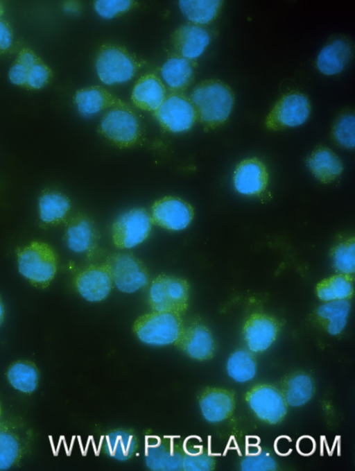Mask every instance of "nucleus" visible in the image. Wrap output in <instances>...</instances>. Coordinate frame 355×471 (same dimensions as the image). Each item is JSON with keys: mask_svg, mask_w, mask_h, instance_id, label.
<instances>
[{"mask_svg": "<svg viewBox=\"0 0 355 471\" xmlns=\"http://www.w3.org/2000/svg\"><path fill=\"white\" fill-rule=\"evenodd\" d=\"M175 345L190 358L206 361L214 354L216 344L210 329L200 320L193 319L184 323Z\"/></svg>", "mask_w": 355, "mask_h": 471, "instance_id": "nucleus-14", "label": "nucleus"}, {"mask_svg": "<svg viewBox=\"0 0 355 471\" xmlns=\"http://www.w3.org/2000/svg\"><path fill=\"white\" fill-rule=\"evenodd\" d=\"M279 329L280 325L275 317L254 313L245 320L243 335L249 350L259 353L268 350L275 342Z\"/></svg>", "mask_w": 355, "mask_h": 471, "instance_id": "nucleus-16", "label": "nucleus"}, {"mask_svg": "<svg viewBox=\"0 0 355 471\" xmlns=\"http://www.w3.org/2000/svg\"><path fill=\"white\" fill-rule=\"evenodd\" d=\"M137 4L130 0H98L94 1V7L101 17L112 19L126 13Z\"/></svg>", "mask_w": 355, "mask_h": 471, "instance_id": "nucleus-38", "label": "nucleus"}, {"mask_svg": "<svg viewBox=\"0 0 355 471\" xmlns=\"http://www.w3.org/2000/svg\"><path fill=\"white\" fill-rule=\"evenodd\" d=\"M153 224L150 213L144 208L135 207L124 212L112 225V242L120 249L135 247L149 237Z\"/></svg>", "mask_w": 355, "mask_h": 471, "instance_id": "nucleus-9", "label": "nucleus"}, {"mask_svg": "<svg viewBox=\"0 0 355 471\" xmlns=\"http://www.w3.org/2000/svg\"><path fill=\"white\" fill-rule=\"evenodd\" d=\"M49 76V72L45 66L35 64L28 69L27 83L31 87L38 89L45 85Z\"/></svg>", "mask_w": 355, "mask_h": 471, "instance_id": "nucleus-40", "label": "nucleus"}, {"mask_svg": "<svg viewBox=\"0 0 355 471\" xmlns=\"http://www.w3.org/2000/svg\"><path fill=\"white\" fill-rule=\"evenodd\" d=\"M65 9L69 12H76L78 10V6L75 3H68L66 4Z\"/></svg>", "mask_w": 355, "mask_h": 471, "instance_id": "nucleus-46", "label": "nucleus"}, {"mask_svg": "<svg viewBox=\"0 0 355 471\" xmlns=\"http://www.w3.org/2000/svg\"><path fill=\"white\" fill-rule=\"evenodd\" d=\"M35 433L21 417L11 416L0 420V470L21 464L32 452Z\"/></svg>", "mask_w": 355, "mask_h": 471, "instance_id": "nucleus-3", "label": "nucleus"}, {"mask_svg": "<svg viewBox=\"0 0 355 471\" xmlns=\"http://www.w3.org/2000/svg\"><path fill=\"white\" fill-rule=\"evenodd\" d=\"M297 449L301 454L309 455L315 449L314 440L309 436H303L297 442Z\"/></svg>", "mask_w": 355, "mask_h": 471, "instance_id": "nucleus-43", "label": "nucleus"}, {"mask_svg": "<svg viewBox=\"0 0 355 471\" xmlns=\"http://www.w3.org/2000/svg\"><path fill=\"white\" fill-rule=\"evenodd\" d=\"M6 376L13 388L25 393H31L37 388L40 373L33 361L19 359L9 366Z\"/></svg>", "mask_w": 355, "mask_h": 471, "instance_id": "nucleus-31", "label": "nucleus"}, {"mask_svg": "<svg viewBox=\"0 0 355 471\" xmlns=\"http://www.w3.org/2000/svg\"><path fill=\"white\" fill-rule=\"evenodd\" d=\"M64 240L67 247L76 253H92L96 249L99 234L91 217L77 213L65 221Z\"/></svg>", "mask_w": 355, "mask_h": 471, "instance_id": "nucleus-18", "label": "nucleus"}, {"mask_svg": "<svg viewBox=\"0 0 355 471\" xmlns=\"http://www.w3.org/2000/svg\"><path fill=\"white\" fill-rule=\"evenodd\" d=\"M279 390L288 406L300 407L313 398L315 384L309 373L297 370L288 374L281 380Z\"/></svg>", "mask_w": 355, "mask_h": 471, "instance_id": "nucleus-24", "label": "nucleus"}, {"mask_svg": "<svg viewBox=\"0 0 355 471\" xmlns=\"http://www.w3.org/2000/svg\"><path fill=\"white\" fill-rule=\"evenodd\" d=\"M193 63L175 53L163 64L160 74L172 93L181 94L193 83L195 76Z\"/></svg>", "mask_w": 355, "mask_h": 471, "instance_id": "nucleus-27", "label": "nucleus"}, {"mask_svg": "<svg viewBox=\"0 0 355 471\" xmlns=\"http://www.w3.org/2000/svg\"><path fill=\"white\" fill-rule=\"evenodd\" d=\"M306 164L313 175L324 184L334 182L343 170L338 156L324 146H318L311 152L306 158Z\"/></svg>", "mask_w": 355, "mask_h": 471, "instance_id": "nucleus-28", "label": "nucleus"}, {"mask_svg": "<svg viewBox=\"0 0 355 471\" xmlns=\"http://www.w3.org/2000/svg\"><path fill=\"white\" fill-rule=\"evenodd\" d=\"M349 310V300H332L320 305L315 316L318 323L327 333L337 336L347 325Z\"/></svg>", "mask_w": 355, "mask_h": 471, "instance_id": "nucleus-30", "label": "nucleus"}, {"mask_svg": "<svg viewBox=\"0 0 355 471\" xmlns=\"http://www.w3.org/2000/svg\"><path fill=\"white\" fill-rule=\"evenodd\" d=\"M0 13H1V8H0Z\"/></svg>", "mask_w": 355, "mask_h": 471, "instance_id": "nucleus-48", "label": "nucleus"}, {"mask_svg": "<svg viewBox=\"0 0 355 471\" xmlns=\"http://www.w3.org/2000/svg\"><path fill=\"white\" fill-rule=\"evenodd\" d=\"M12 44V34L8 26L0 21V50H6Z\"/></svg>", "mask_w": 355, "mask_h": 471, "instance_id": "nucleus-42", "label": "nucleus"}, {"mask_svg": "<svg viewBox=\"0 0 355 471\" xmlns=\"http://www.w3.org/2000/svg\"><path fill=\"white\" fill-rule=\"evenodd\" d=\"M95 67L101 82L113 85L130 80L141 67V62L125 48L105 44L97 51Z\"/></svg>", "mask_w": 355, "mask_h": 471, "instance_id": "nucleus-6", "label": "nucleus"}, {"mask_svg": "<svg viewBox=\"0 0 355 471\" xmlns=\"http://www.w3.org/2000/svg\"><path fill=\"white\" fill-rule=\"evenodd\" d=\"M190 285L181 277L161 273L150 282L148 302L153 311L182 316L189 307Z\"/></svg>", "mask_w": 355, "mask_h": 471, "instance_id": "nucleus-5", "label": "nucleus"}, {"mask_svg": "<svg viewBox=\"0 0 355 471\" xmlns=\"http://www.w3.org/2000/svg\"><path fill=\"white\" fill-rule=\"evenodd\" d=\"M215 466L216 459L209 453L200 449L191 452L184 451L182 470L187 471H210L213 470Z\"/></svg>", "mask_w": 355, "mask_h": 471, "instance_id": "nucleus-39", "label": "nucleus"}, {"mask_svg": "<svg viewBox=\"0 0 355 471\" xmlns=\"http://www.w3.org/2000/svg\"><path fill=\"white\" fill-rule=\"evenodd\" d=\"M269 175L265 164L257 157L241 160L236 166L233 182L240 194L259 196L267 189Z\"/></svg>", "mask_w": 355, "mask_h": 471, "instance_id": "nucleus-17", "label": "nucleus"}, {"mask_svg": "<svg viewBox=\"0 0 355 471\" xmlns=\"http://www.w3.org/2000/svg\"><path fill=\"white\" fill-rule=\"evenodd\" d=\"M5 317V307L1 296H0V325L3 323Z\"/></svg>", "mask_w": 355, "mask_h": 471, "instance_id": "nucleus-45", "label": "nucleus"}, {"mask_svg": "<svg viewBox=\"0 0 355 471\" xmlns=\"http://www.w3.org/2000/svg\"><path fill=\"white\" fill-rule=\"evenodd\" d=\"M1 403H0V418H1Z\"/></svg>", "mask_w": 355, "mask_h": 471, "instance_id": "nucleus-47", "label": "nucleus"}, {"mask_svg": "<svg viewBox=\"0 0 355 471\" xmlns=\"http://www.w3.org/2000/svg\"><path fill=\"white\" fill-rule=\"evenodd\" d=\"M184 454L180 443L164 439L148 447L145 456L146 465L152 470H180Z\"/></svg>", "mask_w": 355, "mask_h": 471, "instance_id": "nucleus-25", "label": "nucleus"}, {"mask_svg": "<svg viewBox=\"0 0 355 471\" xmlns=\"http://www.w3.org/2000/svg\"><path fill=\"white\" fill-rule=\"evenodd\" d=\"M153 114L164 130L173 133L190 130L197 120L189 98L180 93L166 95Z\"/></svg>", "mask_w": 355, "mask_h": 471, "instance_id": "nucleus-12", "label": "nucleus"}, {"mask_svg": "<svg viewBox=\"0 0 355 471\" xmlns=\"http://www.w3.org/2000/svg\"><path fill=\"white\" fill-rule=\"evenodd\" d=\"M19 63L28 69L36 64V59L34 55L27 51H22L19 55Z\"/></svg>", "mask_w": 355, "mask_h": 471, "instance_id": "nucleus-44", "label": "nucleus"}, {"mask_svg": "<svg viewBox=\"0 0 355 471\" xmlns=\"http://www.w3.org/2000/svg\"><path fill=\"white\" fill-rule=\"evenodd\" d=\"M71 207L69 197L58 189L45 187L39 194V218L45 226H55L65 222Z\"/></svg>", "mask_w": 355, "mask_h": 471, "instance_id": "nucleus-22", "label": "nucleus"}, {"mask_svg": "<svg viewBox=\"0 0 355 471\" xmlns=\"http://www.w3.org/2000/svg\"><path fill=\"white\" fill-rule=\"evenodd\" d=\"M74 103L79 113L85 117L95 114L107 108L127 105L105 88L97 85L78 90L74 95Z\"/></svg>", "mask_w": 355, "mask_h": 471, "instance_id": "nucleus-26", "label": "nucleus"}, {"mask_svg": "<svg viewBox=\"0 0 355 471\" xmlns=\"http://www.w3.org/2000/svg\"><path fill=\"white\" fill-rule=\"evenodd\" d=\"M257 363L252 352L240 348L234 351L229 357L226 370L233 380L244 383L253 379L257 373Z\"/></svg>", "mask_w": 355, "mask_h": 471, "instance_id": "nucleus-34", "label": "nucleus"}, {"mask_svg": "<svg viewBox=\"0 0 355 471\" xmlns=\"http://www.w3.org/2000/svg\"><path fill=\"white\" fill-rule=\"evenodd\" d=\"M198 400L203 418L210 423H218L229 418L236 406L234 392L220 387L203 388Z\"/></svg>", "mask_w": 355, "mask_h": 471, "instance_id": "nucleus-19", "label": "nucleus"}, {"mask_svg": "<svg viewBox=\"0 0 355 471\" xmlns=\"http://www.w3.org/2000/svg\"><path fill=\"white\" fill-rule=\"evenodd\" d=\"M245 398L258 419L269 425H277L285 418L288 405L279 390L268 384L254 385Z\"/></svg>", "mask_w": 355, "mask_h": 471, "instance_id": "nucleus-11", "label": "nucleus"}, {"mask_svg": "<svg viewBox=\"0 0 355 471\" xmlns=\"http://www.w3.org/2000/svg\"><path fill=\"white\" fill-rule=\"evenodd\" d=\"M28 69L20 63L15 64L9 71V78L12 83L21 85L27 83Z\"/></svg>", "mask_w": 355, "mask_h": 471, "instance_id": "nucleus-41", "label": "nucleus"}, {"mask_svg": "<svg viewBox=\"0 0 355 471\" xmlns=\"http://www.w3.org/2000/svg\"><path fill=\"white\" fill-rule=\"evenodd\" d=\"M166 94V87L161 79L153 73H147L135 83L131 100L135 107L154 112L162 103Z\"/></svg>", "mask_w": 355, "mask_h": 471, "instance_id": "nucleus-23", "label": "nucleus"}, {"mask_svg": "<svg viewBox=\"0 0 355 471\" xmlns=\"http://www.w3.org/2000/svg\"><path fill=\"white\" fill-rule=\"evenodd\" d=\"M77 292L89 302L105 300L110 293L113 282L106 265H88L77 272L73 278Z\"/></svg>", "mask_w": 355, "mask_h": 471, "instance_id": "nucleus-15", "label": "nucleus"}, {"mask_svg": "<svg viewBox=\"0 0 355 471\" xmlns=\"http://www.w3.org/2000/svg\"><path fill=\"white\" fill-rule=\"evenodd\" d=\"M19 273L33 286L46 288L58 270V257L54 249L42 241H31L15 250Z\"/></svg>", "mask_w": 355, "mask_h": 471, "instance_id": "nucleus-2", "label": "nucleus"}, {"mask_svg": "<svg viewBox=\"0 0 355 471\" xmlns=\"http://www.w3.org/2000/svg\"><path fill=\"white\" fill-rule=\"evenodd\" d=\"M355 117L350 110L342 112L336 119L331 129V139L338 146L353 149L355 143Z\"/></svg>", "mask_w": 355, "mask_h": 471, "instance_id": "nucleus-36", "label": "nucleus"}, {"mask_svg": "<svg viewBox=\"0 0 355 471\" xmlns=\"http://www.w3.org/2000/svg\"><path fill=\"white\" fill-rule=\"evenodd\" d=\"M138 446V438L134 431L124 428L108 431L102 442L103 452L107 456L119 461H126L131 459Z\"/></svg>", "mask_w": 355, "mask_h": 471, "instance_id": "nucleus-29", "label": "nucleus"}, {"mask_svg": "<svg viewBox=\"0 0 355 471\" xmlns=\"http://www.w3.org/2000/svg\"><path fill=\"white\" fill-rule=\"evenodd\" d=\"M278 468L277 462L266 450L252 454L242 459L240 468L245 471H271Z\"/></svg>", "mask_w": 355, "mask_h": 471, "instance_id": "nucleus-37", "label": "nucleus"}, {"mask_svg": "<svg viewBox=\"0 0 355 471\" xmlns=\"http://www.w3.org/2000/svg\"><path fill=\"white\" fill-rule=\"evenodd\" d=\"M353 53L354 46L349 39L337 37L321 49L316 59V67L324 75L338 74L348 65Z\"/></svg>", "mask_w": 355, "mask_h": 471, "instance_id": "nucleus-21", "label": "nucleus"}, {"mask_svg": "<svg viewBox=\"0 0 355 471\" xmlns=\"http://www.w3.org/2000/svg\"><path fill=\"white\" fill-rule=\"evenodd\" d=\"M181 315L165 311L143 314L135 321L132 330L143 343L155 346L174 344L183 327Z\"/></svg>", "mask_w": 355, "mask_h": 471, "instance_id": "nucleus-7", "label": "nucleus"}, {"mask_svg": "<svg viewBox=\"0 0 355 471\" xmlns=\"http://www.w3.org/2000/svg\"><path fill=\"white\" fill-rule=\"evenodd\" d=\"M150 214L153 224L168 230L180 231L191 223L194 209L180 197L166 196L153 203Z\"/></svg>", "mask_w": 355, "mask_h": 471, "instance_id": "nucleus-13", "label": "nucleus"}, {"mask_svg": "<svg viewBox=\"0 0 355 471\" xmlns=\"http://www.w3.org/2000/svg\"><path fill=\"white\" fill-rule=\"evenodd\" d=\"M171 40L176 54L194 62L209 45L211 36L205 27L191 22L179 26Z\"/></svg>", "mask_w": 355, "mask_h": 471, "instance_id": "nucleus-20", "label": "nucleus"}, {"mask_svg": "<svg viewBox=\"0 0 355 471\" xmlns=\"http://www.w3.org/2000/svg\"><path fill=\"white\" fill-rule=\"evenodd\" d=\"M311 110L309 97L293 91L282 96L266 117L265 126L273 131L298 126L309 118Z\"/></svg>", "mask_w": 355, "mask_h": 471, "instance_id": "nucleus-10", "label": "nucleus"}, {"mask_svg": "<svg viewBox=\"0 0 355 471\" xmlns=\"http://www.w3.org/2000/svg\"><path fill=\"white\" fill-rule=\"evenodd\" d=\"M353 275L338 273L326 277L315 286L318 298L324 302L349 300L354 294Z\"/></svg>", "mask_w": 355, "mask_h": 471, "instance_id": "nucleus-32", "label": "nucleus"}, {"mask_svg": "<svg viewBox=\"0 0 355 471\" xmlns=\"http://www.w3.org/2000/svg\"><path fill=\"white\" fill-rule=\"evenodd\" d=\"M223 1L219 0H182L179 7L191 23L202 26L212 22L218 15Z\"/></svg>", "mask_w": 355, "mask_h": 471, "instance_id": "nucleus-33", "label": "nucleus"}, {"mask_svg": "<svg viewBox=\"0 0 355 471\" xmlns=\"http://www.w3.org/2000/svg\"><path fill=\"white\" fill-rule=\"evenodd\" d=\"M98 132L107 142L120 148L137 146L144 138L141 121L128 104L110 108L101 118Z\"/></svg>", "mask_w": 355, "mask_h": 471, "instance_id": "nucleus-4", "label": "nucleus"}, {"mask_svg": "<svg viewBox=\"0 0 355 471\" xmlns=\"http://www.w3.org/2000/svg\"><path fill=\"white\" fill-rule=\"evenodd\" d=\"M234 99L230 86L217 79L200 82L193 88L189 97L197 120L207 130L220 127L227 121Z\"/></svg>", "mask_w": 355, "mask_h": 471, "instance_id": "nucleus-1", "label": "nucleus"}, {"mask_svg": "<svg viewBox=\"0 0 355 471\" xmlns=\"http://www.w3.org/2000/svg\"><path fill=\"white\" fill-rule=\"evenodd\" d=\"M103 263L110 271L113 284L121 292H136L144 288L149 282L147 268L130 252L113 253Z\"/></svg>", "mask_w": 355, "mask_h": 471, "instance_id": "nucleus-8", "label": "nucleus"}, {"mask_svg": "<svg viewBox=\"0 0 355 471\" xmlns=\"http://www.w3.org/2000/svg\"><path fill=\"white\" fill-rule=\"evenodd\" d=\"M335 269L339 273L353 275L355 271V240L354 236L336 243L331 250Z\"/></svg>", "mask_w": 355, "mask_h": 471, "instance_id": "nucleus-35", "label": "nucleus"}]
</instances>
